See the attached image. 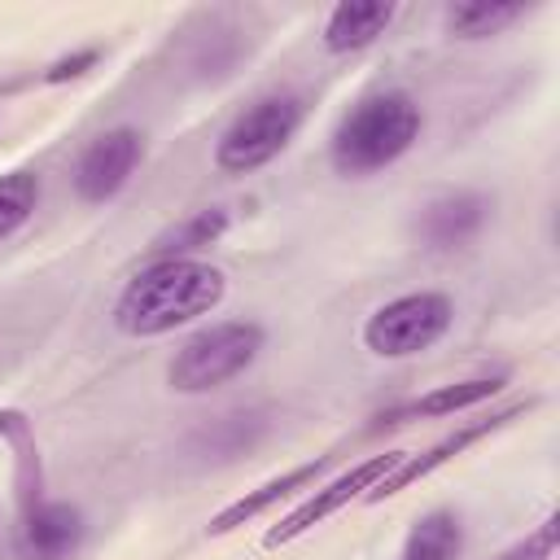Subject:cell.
I'll list each match as a JSON object with an SVG mask.
<instances>
[{"instance_id": "obj_1", "label": "cell", "mask_w": 560, "mask_h": 560, "mask_svg": "<svg viewBox=\"0 0 560 560\" xmlns=\"http://www.w3.org/2000/svg\"><path fill=\"white\" fill-rule=\"evenodd\" d=\"M223 293L228 280L219 267L201 258H153L122 284L114 302V328L122 337H162L197 315H210Z\"/></svg>"}, {"instance_id": "obj_2", "label": "cell", "mask_w": 560, "mask_h": 560, "mask_svg": "<svg viewBox=\"0 0 560 560\" xmlns=\"http://www.w3.org/2000/svg\"><path fill=\"white\" fill-rule=\"evenodd\" d=\"M424 114L407 92H376L359 101L332 131V166L341 175H372L398 162L420 140Z\"/></svg>"}, {"instance_id": "obj_3", "label": "cell", "mask_w": 560, "mask_h": 560, "mask_svg": "<svg viewBox=\"0 0 560 560\" xmlns=\"http://www.w3.org/2000/svg\"><path fill=\"white\" fill-rule=\"evenodd\" d=\"M262 350V324L254 319H223L201 328L197 337H188L171 368H166V385L175 394H210L219 385H228L232 376H241Z\"/></svg>"}, {"instance_id": "obj_4", "label": "cell", "mask_w": 560, "mask_h": 560, "mask_svg": "<svg viewBox=\"0 0 560 560\" xmlns=\"http://www.w3.org/2000/svg\"><path fill=\"white\" fill-rule=\"evenodd\" d=\"M302 96L293 92H271V96H258L245 114L232 118V127L219 136L214 144V166L223 175H249L258 166H267L271 158L284 153V144L298 136L302 127Z\"/></svg>"}, {"instance_id": "obj_5", "label": "cell", "mask_w": 560, "mask_h": 560, "mask_svg": "<svg viewBox=\"0 0 560 560\" xmlns=\"http://www.w3.org/2000/svg\"><path fill=\"white\" fill-rule=\"evenodd\" d=\"M451 319H455V306L446 293H438V289L402 293L368 315L363 346L381 359H411V354L429 350L433 341H442Z\"/></svg>"}, {"instance_id": "obj_6", "label": "cell", "mask_w": 560, "mask_h": 560, "mask_svg": "<svg viewBox=\"0 0 560 560\" xmlns=\"http://www.w3.org/2000/svg\"><path fill=\"white\" fill-rule=\"evenodd\" d=\"M398 459H402V451H385V455H372V459H363V464H354L350 472H341L337 481H328L324 490H315L306 503H298L280 525H271L267 529V538H262V547H284V542H293V538H302L306 529H315V525H324L332 512H341L350 499H359V494H368L381 477H389L394 468H398Z\"/></svg>"}, {"instance_id": "obj_7", "label": "cell", "mask_w": 560, "mask_h": 560, "mask_svg": "<svg viewBox=\"0 0 560 560\" xmlns=\"http://www.w3.org/2000/svg\"><path fill=\"white\" fill-rule=\"evenodd\" d=\"M140 158H144V140H140L136 127H114V131L96 136L79 153V162H74V192H79V201H88V206L109 201L131 179Z\"/></svg>"}, {"instance_id": "obj_8", "label": "cell", "mask_w": 560, "mask_h": 560, "mask_svg": "<svg viewBox=\"0 0 560 560\" xmlns=\"http://www.w3.org/2000/svg\"><path fill=\"white\" fill-rule=\"evenodd\" d=\"M79 538H83V516L74 503L35 499V503H26V512L18 521L13 547L22 560H66L79 547Z\"/></svg>"}, {"instance_id": "obj_9", "label": "cell", "mask_w": 560, "mask_h": 560, "mask_svg": "<svg viewBox=\"0 0 560 560\" xmlns=\"http://www.w3.org/2000/svg\"><path fill=\"white\" fill-rule=\"evenodd\" d=\"M529 402H516V407H508V411H494L490 420H477V424H464V429H455V433H446L442 442H433L424 455H402L398 459V468L389 472V477H381L363 499L368 503H376V499H389V494H398V490H407V486H416L420 477H429L438 464H446L451 455H459L464 446H472V442H481V438H490L494 429H503L512 416H521Z\"/></svg>"}, {"instance_id": "obj_10", "label": "cell", "mask_w": 560, "mask_h": 560, "mask_svg": "<svg viewBox=\"0 0 560 560\" xmlns=\"http://www.w3.org/2000/svg\"><path fill=\"white\" fill-rule=\"evenodd\" d=\"M486 214H490V206L481 192H446L420 210L416 236L429 249H455V245H468L486 228Z\"/></svg>"}, {"instance_id": "obj_11", "label": "cell", "mask_w": 560, "mask_h": 560, "mask_svg": "<svg viewBox=\"0 0 560 560\" xmlns=\"http://www.w3.org/2000/svg\"><path fill=\"white\" fill-rule=\"evenodd\" d=\"M328 468V455H319V459H306V464H298V468H289V472H280V477H271V481H262L258 490H249V494H241L236 503H228L206 529L219 538V534H232V529H241L245 521H254V516H262L271 503H280V499H289V494H298L302 486H311L319 472Z\"/></svg>"}, {"instance_id": "obj_12", "label": "cell", "mask_w": 560, "mask_h": 560, "mask_svg": "<svg viewBox=\"0 0 560 560\" xmlns=\"http://www.w3.org/2000/svg\"><path fill=\"white\" fill-rule=\"evenodd\" d=\"M394 22V4L389 0H346L328 13L324 22V48L332 57L359 52L368 48L376 35H385V26Z\"/></svg>"}, {"instance_id": "obj_13", "label": "cell", "mask_w": 560, "mask_h": 560, "mask_svg": "<svg viewBox=\"0 0 560 560\" xmlns=\"http://www.w3.org/2000/svg\"><path fill=\"white\" fill-rule=\"evenodd\" d=\"M503 385H508L503 372H494V376H472V381H455V385H438L433 394H424V398L407 402L402 411H394L385 424H394V420H402V416H455V411H464V407H477V402L494 398Z\"/></svg>"}, {"instance_id": "obj_14", "label": "cell", "mask_w": 560, "mask_h": 560, "mask_svg": "<svg viewBox=\"0 0 560 560\" xmlns=\"http://www.w3.org/2000/svg\"><path fill=\"white\" fill-rule=\"evenodd\" d=\"M525 13H529L525 4H508V0H464V4H451L442 22L455 39H490L512 22H521Z\"/></svg>"}, {"instance_id": "obj_15", "label": "cell", "mask_w": 560, "mask_h": 560, "mask_svg": "<svg viewBox=\"0 0 560 560\" xmlns=\"http://www.w3.org/2000/svg\"><path fill=\"white\" fill-rule=\"evenodd\" d=\"M459 547H464L459 516L438 508V512H429V516L416 521V529L407 534L402 560H459Z\"/></svg>"}, {"instance_id": "obj_16", "label": "cell", "mask_w": 560, "mask_h": 560, "mask_svg": "<svg viewBox=\"0 0 560 560\" xmlns=\"http://www.w3.org/2000/svg\"><path fill=\"white\" fill-rule=\"evenodd\" d=\"M223 232H228V210H223V206L197 210L192 219H184V223H175L166 236H158L153 258H192L197 249L214 245Z\"/></svg>"}, {"instance_id": "obj_17", "label": "cell", "mask_w": 560, "mask_h": 560, "mask_svg": "<svg viewBox=\"0 0 560 560\" xmlns=\"http://www.w3.org/2000/svg\"><path fill=\"white\" fill-rule=\"evenodd\" d=\"M39 206V175L35 171H9L0 175V241L13 236Z\"/></svg>"}, {"instance_id": "obj_18", "label": "cell", "mask_w": 560, "mask_h": 560, "mask_svg": "<svg viewBox=\"0 0 560 560\" xmlns=\"http://www.w3.org/2000/svg\"><path fill=\"white\" fill-rule=\"evenodd\" d=\"M556 525H560V521H556V512H551V516H547L521 547L503 551L499 560H551V551H556Z\"/></svg>"}, {"instance_id": "obj_19", "label": "cell", "mask_w": 560, "mask_h": 560, "mask_svg": "<svg viewBox=\"0 0 560 560\" xmlns=\"http://www.w3.org/2000/svg\"><path fill=\"white\" fill-rule=\"evenodd\" d=\"M96 48H79V52H70V57H61V61H52L48 70H44V83H66V79H79L83 70H92L96 66Z\"/></svg>"}]
</instances>
